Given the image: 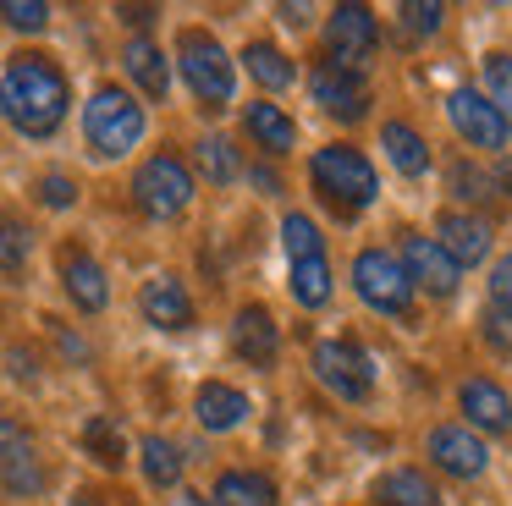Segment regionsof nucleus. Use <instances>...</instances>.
Listing matches in <instances>:
<instances>
[{
	"label": "nucleus",
	"mask_w": 512,
	"mask_h": 506,
	"mask_svg": "<svg viewBox=\"0 0 512 506\" xmlns=\"http://www.w3.org/2000/svg\"><path fill=\"white\" fill-rule=\"evenodd\" d=\"M72 110V83L56 55L17 50L0 72V116L12 121L23 138H56Z\"/></svg>",
	"instance_id": "f257e3e1"
},
{
	"label": "nucleus",
	"mask_w": 512,
	"mask_h": 506,
	"mask_svg": "<svg viewBox=\"0 0 512 506\" xmlns=\"http://www.w3.org/2000/svg\"><path fill=\"white\" fill-rule=\"evenodd\" d=\"M309 182L336 220H353L358 209H369L380 198V171L369 165L364 149H353V143H325V149H314Z\"/></svg>",
	"instance_id": "f03ea898"
},
{
	"label": "nucleus",
	"mask_w": 512,
	"mask_h": 506,
	"mask_svg": "<svg viewBox=\"0 0 512 506\" xmlns=\"http://www.w3.org/2000/svg\"><path fill=\"white\" fill-rule=\"evenodd\" d=\"M149 132V116L127 88L116 83H100L83 105V143H89L94 160H127V154L144 143Z\"/></svg>",
	"instance_id": "7ed1b4c3"
},
{
	"label": "nucleus",
	"mask_w": 512,
	"mask_h": 506,
	"mask_svg": "<svg viewBox=\"0 0 512 506\" xmlns=\"http://www.w3.org/2000/svg\"><path fill=\"white\" fill-rule=\"evenodd\" d=\"M177 66H182V83L188 94L199 99L204 110H226L237 94V66L226 55V44L215 39L210 28H182L177 33Z\"/></svg>",
	"instance_id": "20e7f679"
},
{
	"label": "nucleus",
	"mask_w": 512,
	"mask_h": 506,
	"mask_svg": "<svg viewBox=\"0 0 512 506\" xmlns=\"http://www.w3.org/2000/svg\"><path fill=\"white\" fill-rule=\"evenodd\" d=\"M133 204L144 209L149 220H177L182 209L193 204V171L182 165V154L160 149L138 165L133 171Z\"/></svg>",
	"instance_id": "39448f33"
},
{
	"label": "nucleus",
	"mask_w": 512,
	"mask_h": 506,
	"mask_svg": "<svg viewBox=\"0 0 512 506\" xmlns=\"http://www.w3.org/2000/svg\"><path fill=\"white\" fill-rule=\"evenodd\" d=\"M309 369H314V380H320L336 402L364 407L369 396H375V363H369V352L358 347V341H342V336H336V341H314Z\"/></svg>",
	"instance_id": "423d86ee"
},
{
	"label": "nucleus",
	"mask_w": 512,
	"mask_h": 506,
	"mask_svg": "<svg viewBox=\"0 0 512 506\" xmlns=\"http://www.w3.org/2000/svg\"><path fill=\"white\" fill-rule=\"evenodd\" d=\"M353 286H358V297H364L375 314H386V319H413V281L402 275L397 253H386V248H358V259H353Z\"/></svg>",
	"instance_id": "0eeeda50"
},
{
	"label": "nucleus",
	"mask_w": 512,
	"mask_h": 506,
	"mask_svg": "<svg viewBox=\"0 0 512 506\" xmlns=\"http://www.w3.org/2000/svg\"><path fill=\"white\" fill-rule=\"evenodd\" d=\"M380 50V22L369 6L347 0L325 17V61L342 66V72H364V61Z\"/></svg>",
	"instance_id": "6e6552de"
},
{
	"label": "nucleus",
	"mask_w": 512,
	"mask_h": 506,
	"mask_svg": "<svg viewBox=\"0 0 512 506\" xmlns=\"http://www.w3.org/2000/svg\"><path fill=\"white\" fill-rule=\"evenodd\" d=\"M397 264L413 281V292L424 286L430 297H452L457 281H463V270L446 259V248L435 237H424V231H397Z\"/></svg>",
	"instance_id": "1a4fd4ad"
},
{
	"label": "nucleus",
	"mask_w": 512,
	"mask_h": 506,
	"mask_svg": "<svg viewBox=\"0 0 512 506\" xmlns=\"http://www.w3.org/2000/svg\"><path fill=\"white\" fill-rule=\"evenodd\" d=\"M446 121H452V132L468 143V149H485V154H501L507 149V121H501V110L490 105L479 88H452L446 94Z\"/></svg>",
	"instance_id": "9d476101"
},
{
	"label": "nucleus",
	"mask_w": 512,
	"mask_h": 506,
	"mask_svg": "<svg viewBox=\"0 0 512 506\" xmlns=\"http://www.w3.org/2000/svg\"><path fill=\"white\" fill-rule=\"evenodd\" d=\"M424 457H430L446 479H463V484L485 479V468H490L485 440H479L468 424H435L430 435H424Z\"/></svg>",
	"instance_id": "9b49d317"
},
{
	"label": "nucleus",
	"mask_w": 512,
	"mask_h": 506,
	"mask_svg": "<svg viewBox=\"0 0 512 506\" xmlns=\"http://www.w3.org/2000/svg\"><path fill=\"white\" fill-rule=\"evenodd\" d=\"M309 94H314V105L336 121H364L369 116V77L364 72H342V66H331V61H314Z\"/></svg>",
	"instance_id": "f8f14e48"
},
{
	"label": "nucleus",
	"mask_w": 512,
	"mask_h": 506,
	"mask_svg": "<svg viewBox=\"0 0 512 506\" xmlns=\"http://www.w3.org/2000/svg\"><path fill=\"white\" fill-rule=\"evenodd\" d=\"M61 286H67V297H72V308H78V314H105V303H111L105 264L94 259L89 248H78V242H67V248H61Z\"/></svg>",
	"instance_id": "ddd939ff"
},
{
	"label": "nucleus",
	"mask_w": 512,
	"mask_h": 506,
	"mask_svg": "<svg viewBox=\"0 0 512 506\" xmlns=\"http://www.w3.org/2000/svg\"><path fill=\"white\" fill-rule=\"evenodd\" d=\"M138 314L155 330H193L199 308H193L188 286H182L177 275H149V281L138 286Z\"/></svg>",
	"instance_id": "4468645a"
},
{
	"label": "nucleus",
	"mask_w": 512,
	"mask_h": 506,
	"mask_svg": "<svg viewBox=\"0 0 512 506\" xmlns=\"http://www.w3.org/2000/svg\"><path fill=\"white\" fill-rule=\"evenodd\" d=\"M232 352L248 363V369H276L281 330H276V319H270V308H259V303L237 308V319H232Z\"/></svg>",
	"instance_id": "2eb2a0df"
},
{
	"label": "nucleus",
	"mask_w": 512,
	"mask_h": 506,
	"mask_svg": "<svg viewBox=\"0 0 512 506\" xmlns=\"http://www.w3.org/2000/svg\"><path fill=\"white\" fill-rule=\"evenodd\" d=\"M490 237H496L490 220L485 215H468V209H446V215L435 220V242L446 248V259H452L457 270H463V264L474 270V264L490 253Z\"/></svg>",
	"instance_id": "dca6fc26"
},
{
	"label": "nucleus",
	"mask_w": 512,
	"mask_h": 506,
	"mask_svg": "<svg viewBox=\"0 0 512 506\" xmlns=\"http://www.w3.org/2000/svg\"><path fill=\"white\" fill-rule=\"evenodd\" d=\"M457 407L468 413V429H485V435H512V396L501 391L490 374L457 385Z\"/></svg>",
	"instance_id": "f3484780"
},
{
	"label": "nucleus",
	"mask_w": 512,
	"mask_h": 506,
	"mask_svg": "<svg viewBox=\"0 0 512 506\" xmlns=\"http://www.w3.org/2000/svg\"><path fill=\"white\" fill-rule=\"evenodd\" d=\"M248 413H254V407H248V396L237 391V385H226V380H204L199 391H193V418H199L210 435H226V429H237Z\"/></svg>",
	"instance_id": "a211bd4d"
},
{
	"label": "nucleus",
	"mask_w": 512,
	"mask_h": 506,
	"mask_svg": "<svg viewBox=\"0 0 512 506\" xmlns=\"http://www.w3.org/2000/svg\"><path fill=\"white\" fill-rule=\"evenodd\" d=\"M243 132L265 154H292V143H298V121L281 105H270V99H248L243 105Z\"/></svg>",
	"instance_id": "6ab92c4d"
},
{
	"label": "nucleus",
	"mask_w": 512,
	"mask_h": 506,
	"mask_svg": "<svg viewBox=\"0 0 512 506\" xmlns=\"http://www.w3.org/2000/svg\"><path fill=\"white\" fill-rule=\"evenodd\" d=\"M380 149H386V160L397 165L408 182H419V176L430 171V143H424V132L413 127V121H402V116L380 121Z\"/></svg>",
	"instance_id": "aec40b11"
},
{
	"label": "nucleus",
	"mask_w": 512,
	"mask_h": 506,
	"mask_svg": "<svg viewBox=\"0 0 512 506\" xmlns=\"http://www.w3.org/2000/svg\"><path fill=\"white\" fill-rule=\"evenodd\" d=\"M0 484L12 495H39L45 490V462H39L34 440L17 429L12 440H0Z\"/></svg>",
	"instance_id": "412c9836"
},
{
	"label": "nucleus",
	"mask_w": 512,
	"mask_h": 506,
	"mask_svg": "<svg viewBox=\"0 0 512 506\" xmlns=\"http://www.w3.org/2000/svg\"><path fill=\"white\" fill-rule=\"evenodd\" d=\"M210 501L215 506H276L281 490H276V479L259 473V468H226L221 479H215Z\"/></svg>",
	"instance_id": "4be33fe9"
},
{
	"label": "nucleus",
	"mask_w": 512,
	"mask_h": 506,
	"mask_svg": "<svg viewBox=\"0 0 512 506\" xmlns=\"http://www.w3.org/2000/svg\"><path fill=\"white\" fill-rule=\"evenodd\" d=\"M122 66H127V77H133L149 99H166L171 94V66H166V55H160L155 39H127Z\"/></svg>",
	"instance_id": "5701e85b"
},
{
	"label": "nucleus",
	"mask_w": 512,
	"mask_h": 506,
	"mask_svg": "<svg viewBox=\"0 0 512 506\" xmlns=\"http://www.w3.org/2000/svg\"><path fill=\"white\" fill-rule=\"evenodd\" d=\"M375 501L380 506H441L435 479H424V468H391L375 479Z\"/></svg>",
	"instance_id": "b1692460"
},
{
	"label": "nucleus",
	"mask_w": 512,
	"mask_h": 506,
	"mask_svg": "<svg viewBox=\"0 0 512 506\" xmlns=\"http://www.w3.org/2000/svg\"><path fill=\"white\" fill-rule=\"evenodd\" d=\"M243 66H248V77H254L259 88H270V94H281V88H292L298 83V61H292L281 44H270V39H254L243 50Z\"/></svg>",
	"instance_id": "393cba45"
},
{
	"label": "nucleus",
	"mask_w": 512,
	"mask_h": 506,
	"mask_svg": "<svg viewBox=\"0 0 512 506\" xmlns=\"http://www.w3.org/2000/svg\"><path fill=\"white\" fill-rule=\"evenodd\" d=\"M193 160H199L204 182H215V187H232L237 176H243V154H237L232 138H221V132H210V138L193 143Z\"/></svg>",
	"instance_id": "a878e982"
},
{
	"label": "nucleus",
	"mask_w": 512,
	"mask_h": 506,
	"mask_svg": "<svg viewBox=\"0 0 512 506\" xmlns=\"http://www.w3.org/2000/svg\"><path fill=\"white\" fill-rule=\"evenodd\" d=\"M287 286H292V303H298V308H325V303H331V292H336L331 259H298V264H292V275H287Z\"/></svg>",
	"instance_id": "bb28decb"
},
{
	"label": "nucleus",
	"mask_w": 512,
	"mask_h": 506,
	"mask_svg": "<svg viewBox=\"0 0 512 506\" xmlns=\"http://www.w3.org/2000/svg\"><path fill=\"white\" fill-rule=\"evenodd\" d=\"M138 462H144V479L155 484V490H171V484L182 479V451L171 446L166 435H144V440H138Z\"/></svg>",
	"instance_id": "cd10ccee"
},
{
	"label": "nucleus",
	"mask_w": 512,
	"mask_h": 506,
	"mask_svg": "<svg viewBox=\"0 0 512 506\" xmlns=\"http://www.w3.org/2000/svg\"><path fill=\"white\" fill-rule=\"evenodd\" d=\"M83 451H89L94 462H105V468H122L127 462V440H122V429H116V418H89L83 424Z\"/></svg>",
	"instance_id": "c85d7f7f"
},
{
	"label": "nucleus",
	"mask_w": 512,
	"mask_h": 506,
	"mask_svg": "<svg viewBox=\"0 0 512 506\" xmlns=\"http://www.w3.org/2000/svg\"><path fill=\"white\" fill-rule=\"evenodd\" d=\"M281 248H287V259L298 264V259H325V237H320V226H314L309 215H298L292 209L287 220H281Z\"/></svg>",
	"instance_id": "c756f323"
},
{
	"label": "nucleus",
	"mask_w": 512,
	"mask_h": 506,
	"mask_svg": "<svg viewBox=\"0 0 512 506\" xmlns=\"http://www.w3.org/2000/svg\"><path fill=\"white\" fill-rule=\"evenodd\" d=\"M479 66H485V99L501 110V121L512 127V55L507 50H490Z\"/></svg>",
	"instance_id": "7c9ffc66"
},
{
	"label": "nucleus",
	"mask_w": 512,
	"mask_h": 506,
	"mask_svg": "<svg viewBox=\"0 0 512 506\" xmlns=\"http://www.w3.org/2000/svg\"><path fill=\"white\" fill-rule=\"evenodd\" d=\"M28 248H34V231L17 215H0V275H17L28 264Z\"/></svg>",
	"instance_id": "2f4dec72"
},
{
	"label": "nucleus",
	"mask_w": 512,
	"mask_h": 506,
	"mask_svg": "<svg viewBox=\"0 0 512 506\" xmlns=\"http://www.w3.org/2000/svg\"><path fill=\"white\" fill-rule=\"evenodd\" d=\"M397 22H402V33L408 39H435L441 33V22H446V6L441 0H408V6H397Z\"/></svg>",
	"instance_id": "473e14b6"
},
{
	"label": "nucleus",
	"mask_w": 512,
	"mask_h": 506,
	"mask_svg": "<svg viewBox=\"0 0 512 506\" xmlns=\"http://www.w3.org/2000/svg\"><path fill=\"white\" fill-rule=\"evenodd\" d=\"M0 22L17 33H45L50 28V6L45 0H0Z\"/></svg>",
	"instance_id": "72a5a7b5"
},
{
	"label": "nucleus",
	"mask_w": 512,
	"mask_h": 506,
	"mask_svg": "<svg viewBox=\"0 0 512 506\" xmlns=\"http://www.w3.org/2000/svg\"><path fill=\"white\" fill-rule=\"evenodd\" d=\"M34 193H39V204H45V209H72V204H78V182H72L67 171H45L34 182Z\"/></svg>",
	"instance_id": "f704fd0d"
},
{
	"label": "nucleus",
	"mask_w": 512,
	"mask_h": 506,
	"mask_svg": "<svg viewBox=\"0 0 512 506\" xmlns=\"http://www.w3.org/2000/svg\"><path fill=\"white\" fill-rule=\"evenodd\" d=\"M452 193L463 198V204H485V198H490L485 171H474L468 160H457V165H452Z\"/></svg>",
	"instance_id": "c9c22d12"
},
{
	"label": "nucleus",
	"mask_w": 512,
	"mask_h": 506,
	"mask_svg": "<svg viewBox=\"0 0 512 506\" xmlns=\"http://www.w3.org/2000/svg\"><path fill=\"white\" fill-rule=\"evenodd\" d=\"M490 308L512 319V253H501V259L490 264Z\"/></svg>",
	"instance_id": "e433bc0d"
},
{
	"label": "nucleus",
	"mask_w": 512,
	"mask_h": 506,
	"mask_svg": "<svg viewBox=\"0 0 512 506\" xmlns=\"http://www.w3.org/2000/svg\"><path fill=\"white\" fill-rule=\"evenodd\" d=\"M479 336L490 341V347L501 352V358H512V319L496 314V308H485V319H479Z\"/></svg>",
	"instance_id": "4c0bfd02"
},
{
	"label": "nucleus",
	"mask_w": 512,
	"mask_h": 506,
	"mask_svg": "<svg viewBox=\"0 0 512 506\" xmlns=\"http://www.w3.org/2000/svg\"><path fill=\"white\" fill-rule=\"evenodd\" d=\"M248 182H254L265 198H281V176H276V171H265V165H248Z\"/></svg>",
	"instance_id": "58836bf2"
},
{
	"label": "nucleus",
	"mask_w": 512,
	"mask_h": 506,
	"mask_svg": "<svg viewBox=\"0 0 512 506\" xmlns=\"http://www.w3.org/2000/svg\"><path fill=\"white\" fill-rule=\"evenodd\" d=\"M116 17H122L127 28H149V22L160 17V11H155V6H122V11H116Z\"/></svg>",
	"instance_id": "ea45409f"
},
{
	"label": "nucleus",
	"mask_w": 512,
	"mask_h": 506,
	"mask_svg": "<svg viewBox=\"0 0 512 506\" xmlns=\"http://www.w3.org/2000/svg\"><path fill=\"white\" fill-rule=\"evenodd\" d=\"M72 506H105V501L94 490H78V495H72Z\"/></svg>",
	"instance_id": "a19ab883"
}]
</instances>
